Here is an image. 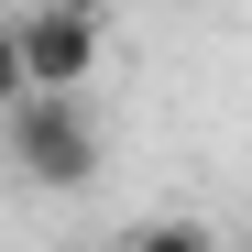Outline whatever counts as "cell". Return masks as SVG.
<instances>
[{
	"label": "cell",
	"mask_w": 252,
	"mask_h": 252,
	"mask_svg": "<svg viewBox=\"0 0 252 252\" xmlns=\"http://www.w3.org/2000/svg\"><path fill=\"white\" fill-rule=\"evenodd\" d=\"M0 154H11V176H22V187L77 197V187L110 164V132H99L88 88H22L11 110H0Z\"/></svg>",
	"instance_id": "6da1fadb"
},
{
	"label": "cell",
	"mask_w": 252,
	"mask_h": 252,
	"mask_svg": "<svg viewBox=\"0 0 252 252\" xmlns=\"http://www.w3.org/2000/svg\"><path fill=\"white\" fill-rule=\"evenodd\" d=\"M110 55V11L99 0H33L22 11V66H33V88H88Z\"/></svg>",
	"instance_id": "7a4b0ae2"
},
{
	"label": "cell",
	"mask_w": 252,
	"mask_h": 252,
	"mask_svg": "<svg viewBox=\"0 0 252 252\" xmlns=\"http://www.w3.org/2000/svg\"><path fill=\"white\" fill-rule=\"evenodd\" d=\"M22 88H33V66H22V22H0V110H11Z\"/></svg>",
	"instance_id": "3957f363"
}]
</instances>
